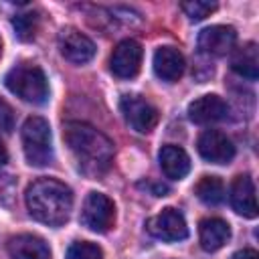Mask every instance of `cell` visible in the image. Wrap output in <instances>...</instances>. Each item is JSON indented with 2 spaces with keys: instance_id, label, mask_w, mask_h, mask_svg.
Instances as JSON below:
<instances>
[{
  "instance_id": "obj_1",
  "label": "cell",
  "mask_w": 259,
  "mask_h": 259,
  "mask_svg": "<svg viewBox=\"0 0 259 259\" xmlns=\"http://www.w3.org/2000/svg\"><path fill=\"white\" fill-rule=\"evenodd\" d=\"M63 140L85 176H101L113 162V142L83 121H67L63 125Z\"/></svg>"
},
{
  "instance_id": "obj_2",
  "label": "cell",
  "mask_w": 259,
  "mask_h": 259,
  "mask_svg": "<svg viewBox=\"0 0 259 259\" xmlns=\"http://www.w3.org/2000/svg\"><path fill=\"white\" fill-rule=\"evenodd\" d=\"M30 217L49 227H61L73 210V190L55 178L34 180L24 194Z\"/></svg>"
},
{
  "instance_id": "obj_3",
  "label": "cell",
  "mask_w": 259,
  "mask_h": 259,
  "mask_svg": "<svg viewBox=\"0 0 259 259\" xmlns=\"http://www.w3.org/2000/svg\"><path fill=\"white\" fill-rule=\"evenodd\" d=\"M4 83H6L8 91H12L16 97H20L26 103L42 105L49 99L47 75L34 63H20V65L12 67L6 73Z\"/></svg>"
},
{
  "instance_id": "obj_4",
  "label": "cell",
  "mask_w": 259,
  "mask_h": 259,
  "mask_svg": "<svg viewBox=\"0 0 259 259\" xmlns=\"http://www.w3.org/2000/svg\"><path fill=\"white\" fill-rule=\"evenodd\" d=\"M22 150L30 166L42 168L53 162V140L51 125L45 117L32 115L22 125Z\"/></svg>"
},
{
  "instance_id": "obj_5",
  "label": "cell",
  "mask_w": 259,
  "mask_h": 259,
  "mask_svg": "<svg viewBox=\"0 0 259 259\" xmlns=\"http://www.w3.org/2000/svg\"><path fill=\"white\" fill-rule=\"evenodd\" d=\"M115 221V204L103 192H89L83 208L81 223L93 233H107Z\"/></svg>"
},
{
  "instance_id": "obj_6",
  "label": "cell",
  "mask_w": 259,
  "mask_h": 259,
  "mask_svg": "<svg viewBox=\"0 0 259 259\" xmlns=\"http://www.w3.org/2000/svg\"><path fill=\"white\" fill-rule=\"evenodd\" d=\"M119 109L132 130L138 134H150L158 123V109L142 95L127 93L119 101Z\"/></svg>"
},
{
  "instance_id": "obj_7",
  "label": "cell",
  "mask_w": 259,
  "mask_h": 259,
  "mask_svg": "<svg viewBox=\"0 0 259 259\" xmlns=\"http://www.w3.org/2000/svg\"><path fill=\"white\" fill-rule=\"evenodd\" d=\"M146 229H148V233L152 237L168 241V243L182 241L188 235V227H186V221H184L182 212L172 208V206H168L162 212H158L156 217L148 219Z\"/></svg>"
},
{
  "instance_id": "obj_8",
  "label": "cell",
  "mask_w": 259,
  "mask_h": 259,
  "mask_svg": "<svg viewBox=\"0 0 259 259\" xmlns=\"http://www.w3.org/2000/svg\"><path fill=\"white\" fill-rule=\"evenodd\" d=\"M142 57H144V51H142V45L134 38H125L121 40L113 53H111V59H109V67H111V73L119 79H132L138 75L140 67H142Z\"/></svg>"
},
{
  "instance_id": "obj_9",
  "label": "cell",
  "mask_w": 259,
  "mask_h": 259,
  "mask_svg": "<svg viewBox=\"0 0 259 259\" xmlns=\"http://www.w3.org/2000/svg\"><path fill=\"white\" fill-rule=\"evenodd\" d=\"M59 51L73 65H85L95 57L93 40L77 28H63L59 32Z\"/></svg>"
},
{
  "instance_id": "obj_10",
  "label": "cell",
  "mask_w": 259,
  "mask_h": 259,
  "mask_svg": "<svg viewBox=\"0 0 259 259\" xmlns=\"http://www.w3.org/2000/svg\"><path fill=\"white\" fill-rule=\"evenodd\" d=\"M198 154L210 164H229L235 156L233 142L219 130H206L196 142Z\"/></svg>"
},
{
  "instance_id": "obj_11",
  "label": "cell",
  "mask_w": 259,
  "mask_h": 259,
  "mask_svg": "<svg viewBox=\"0 0 259 259\" xmlns=\"http://www.w3.org/2000/svg\"><path fill=\"white\" fill-rule=\"evenodd\" d=\"M235 42H237L235 28L225 26V24L206 26L198 34V49L210 57H223V55L231 53L235 49Z\"/></svg>"
},
{
  "instance_id": "obj_12",
  "label": "cell",
  "mask_w": 259,
  "mask_h": 259,
  "mask_svg": "<svg viewBox=\"0 0 259 259\" xmlns=\"http://www.w3.org/2000/svg\"><path fill=\"white\" fill-rule=\"evenodd\" d=\"M227 115H229V105L219 95H202V97L194 99L188 105V117H190V121L200 123V125L223 121Z\"/></svg>"
},
{
  "instance_id": "obj_13",
  "label": "cell",
  "mask_w": 259,
  "mask_h": 259,
  "mask_svg": "<svg viewBox=\"0 0 259 259\" xmlns=\"http://www.w3.org/2000/svg\"><path fill=\"white\" fill-rule=\"evenodd\" d=\"M6 249L12 259H51V249L45 239L30 233L10 237Z\"/></svg>"
},
{
  "instance_id": "obj_14",
  "label": "cell",
  "mask_w": 259,
  "mask_h": 259,
  "mask_svg": "<svg viewBox=\"0 0 259 259\" xmlns=\"http://www.w3.org/2000/svg\"><path fill=\"white\" fill-rule=\"evenodd\" d=\"M231 204L235 212L243 214L245 219L257 217V198H255V184L251 176L241 174L231 184Z\"/></svg>"
},
{
  "instance_id": "obj_15",
  "label": "cell",
  "mask_w": 259,
  "mask_h": 259,
  "mask_svg": "<svg viewBox=\"0 0 259 259\" xmlns=\"http://www.w3.org/2000/svg\"><path fill=\"white\" fill-rule=\"evenodd\" d=\"M184 67H186L184 57L174 47H160L154 53V71L166 83L178 81L182 77V73H184Z\"/></svg>"
},
{
  "instance_id": "obj_16",
  "label": "cell",
  "mask_w": 259,
  "mask_h": 259,
  "mask_svg": "<svg viewBox=\"0 0 259 259\" xmlns=\"http://www.w3.org/2000/svg\"><path fill=\"white\" fill-rule=\"evenodd\" d=\"M198 239H200V247L208 253H214L219 249L225 247V243L231 239V227L227 221L210 217L200 221L198 225Z\"/></svg>"
},
{
  "instance_id": "obj_17",
  "label": "cell",
  "mask_w": 259,
  "mask_h": 259,
  "mask_svg": "<svg viewBox=\"0 0 259 259\" xmlns=\"http://www.w3.org/2000/svg\"><path fill=\"white\" fill-rule=\"evenodd\" d=\"M160 168L172 180H182L190 172V158L180 146H162L160 150Z\"/></svg>"
},
{
  "instance_id": "obj_18",
  "label": "cell",
  "mask_w": 259,
  "mask_h": 259,
  "mask_svg": "<svg viewBox=\"0 0 259 259\" xmlns=\"http://www.w3.org/2000/svg\"><path fill=\"white\" fill-rule=\"evenodd\" d=\"M231 69L249 79L255 81L259 75V55H257V45L255 42H245L243 47H239L231 59Z\"/></svg>"
},
{
  "instance_id": "obj_19",
  "label": "cell",
  "mask_w": 259,
  "mask_h": 259,
  "mask_svg": "<svg viewBox=\"0 0 259 259\" xmlns=\"http://www.w3.org/2000/svg\"><path fill=\"white\" fill-rule=\"evenodd\" d=\"M194 192L204 204H221L225 200V184L217 176H202L196 182Z\"/></svg>"
},
{
  "instance_id": "obj_20",
  "label": "cell",
  "mask_w": 259,
  "mask_h": 259,
  "mask_svg": "<svg viewBox=\"0 0 259 259\" xmlns=\"http://www.w3.org/2000/svg\"><path fill=\"white\" fill-rule=\"evenodd\" d=\"M12 24H14L16 36H18L20 40H30V38H34V34H36L38 16L32 14V12H30V14H18V16H14Z\"/></svg>"
},
{
  "instance_id": "obj_21",
  "label": "cell",
  "mask_w": 259,
  "mask_h": 259,
  "mask_svg": "<svg viewBox=\"0 0 259 259\" xmlns=\"http://www.w3.org/2000/svg\"><path fill=\"white\" fill-rule=\"evenodd\" d=\"M67 259H103V251L91 241H75L67 249Z\"/></svg>"
},
{
  "instance_id": "obj_22",
  "label": "cell",
  "mask_w": 259,
  "mask_h": 259,
  "mask_svg": "<svg viewBox=\"0 0 259 259\" xmlns=\"http://www.w3.org/2000/svg\"><path fill=\"white\" fill-rule=\"evenodd\" d=\"M180 6L190 20H202L217 10V2H204V0H190V2H182Z\"/></svg>"
},
{
  "instance_id": "obj_23",
  "label": "cell",
  "mask_w": 259,
  "mask_h": 259,
  "mask_svg": "<svg viewBox=\"0 0 259 259\" xmlns=\"http://www.w3.org/2000/svg\"><path fill=\"white\" fill-rule=\"evenodd\" d=\"M16 194V178L8 170L0 168V206H10Z\"/></svg>"
},
{
  "instance_id": "obj_24",
  "label": "cell",
  "mask_w": 259,
  "mask_h": 259,
  "mask_svg": "<svg viewBox=\"0 0 259 259\" xmlns=\"http://www.w3.org/2000/svg\"><path fill=\"white\" fill-rule=\"evenodd\" d=\"M0 130L2 132L14 130V111L4 99H0Z\"/></svg>"
},
{
  "instance_id": "obj_25",
  "label": "cell",
  "mask_w": 259,
  "mask_h": 259,
  "mask_svg": "<svg viewBox=\"0 0 259 259\" xmlns=\"http://www.w3.org/2000/svg\"><path fill=\"white\" fill-rule=\"evenodd\" d=\"M231 259H259V255H257L255 249H241V251H237Z\"/></svg>"
},
{
  "instance_id": "obj_26",
  "label": "cell",
  "mask_w": 259,
  "mask_h": 259,
  "mask_svg": "<svg viewBox=\"0 0 259 259\" xmlns=\"http://www.w3.org/2000/svg\"><path fill=\"white\" fill-rule=\"evenodd\" d=\"M6 160H8V152H6V148H4V144H2V140H0V166H2Z\"/></svg>"
},
{
  "instance_id": "obj_27",
  "label": "cell",
  "mask_w": 259,
  "mask_h": 259,
  "mask_svg": "<svg viewBox=\"0 0 259 259\" xmlns=\"http://www.w3.org/2000/svg\"><path fill=\"white\" fill-rule=\"evenodd\" d=\"M0 55H2V38H0Z\"/></svg>"
}]
</instances>
